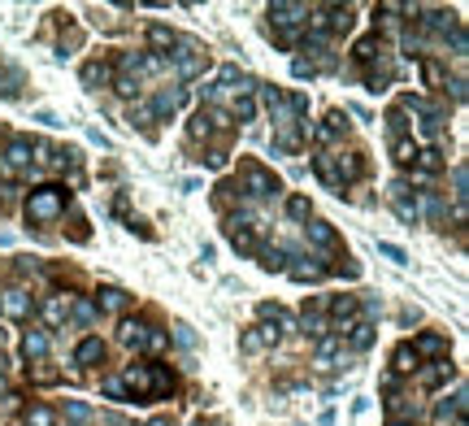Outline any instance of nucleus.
I'll return each instance as SVG.
<instances>
[{
  "mask_svg": "<svg viewBox=\"0 0 469 426\" xmlns=\"http://www.w3.org/2000/svg\"><path fill=\"white\" fill-rule=\"evenodd\" d=\"M18 87H22V79H18V74L0 70V92H5V96H18Z\"/></svg>",
  "mask_w": 469,
  "mask_h": 426,
  "instance_id": "obj_41",
  "label": "nucleus"
},
{
  "mask_svg": "<svg viewBox=\"0 0 469 426\" xmlns=\"http://www.w3.org/2000/svg\"><path fill=\"white\" fill-rule=\"evenodd\" d=\"M378 253L387 257V261H396V265H404L408 257H404V248H396V244H378Z\"/></svg>",
  "mask_w": 469,
  "mask_h": 426,
  "instance_id": "obj_43",
  "label": "nucleus"
},
{
  "mask_svg": "<svg viewBox=\"0 0 469 426\" xmlns=\"http://www.w3.org/2000/svg\"><path fill=\"white\" fill-rule=\"evenodd\" d=\"M148 331H152L148 322H122V344H126V348H135V353H139V348L148 344Z\"/></svg>",
  "mask_w": 469,
  "mask_h": 426,
  "instance_id": "obj_19",
  "label": "nucleus"
},
{
  "mask_svg": "<svg viewBox=\"0 0 469 426\" xmlns=\"http://www.w3.org/2000/svg\"><path fill=\"white\" fill-rule=\"evenodd\" d=\"M287 213H292L296 222H308L313 209H308V200H304V196H292V200H287Z\"/></svg>",
  "mask_w": 469,
  "mask_h": 426,
  "instance_id": "obj_34",
  "label": "nucleus"
},
{
  "mask_svg": "<svg viewBox=\"0 0 469 426\" xmlns=\"http://www.w3.org/2000/svg\"><path fill=\"white\" fill-rule=\"evenodd\" d=\"M426 209H430V222H443V200L434 192H426Z\"/></svg>",
  "mask_w": 469,
  "mask_h": 426,
  "instance_id": "obj_44",
  "label": "nucleus"
},
{
  "mask_svg": "<svg viewBox=\"0 0 469 426\" xmlns=\"http://www.w3.org/2000/svg\"><path fill=\"white\" fill-rule=\"evenodd\" d=\"M391 153H396L400 165H413V161H417V144H413L408 135H404V139H391Z\"/></svg>",
  "mask_w": 469,
  "mask_h": 426,
  "instance_id": "obj_27",
  "label": "nucleus"
},
{
  "mask_svg": "<svg viewBox=\"0 0 469 426\" xmlns=\"http://www.w3.org/2000/svg\"><path fill=\"white\" fill-rule=\"evenodd\" d=\"M408 348L417 353V361H422V357H434V361H439L443 353H448V339H443L439 331H422V335H417V339H413Z\"/></svg>",
  "mask_w": 469,
  "mask_h": 426,
  "instance_id": "obj_9",
  "label": "nucleus"
},
{
  "mask_svg": "<svg viewBox=\"0 0 469 426\" xmlns=\"http://www.w3.org/2000/svg\"><path fill=\"white\" fill-rule=\"evenodd\" d=\"M192 139H208V135H213V122H208V109H200L196 118H192Z\"/></svg>",
  "mask_w": 469,
  "mask_h": 426,
  "instance_id": "obj_29",
  "label": "nucleus"
},
{
  "mask_svg": "<svg viewBox=\"0 0 469 426\" xmlns=\"http://www.w3.org/2000/svg\"><path fill=\"white\" fill-rule=\"evenodd\" d=\"M352 57H356V61H365V65L382 61V39H378V35H365V39L352 48Z\"/></svg>",
  "mask_w": 469,
  "mask_h": 426,
  "instance_id": "obj_18",
  "label": "nucleus"
},
{
  "mask_svg": "<svg viewBox=\"0 0 469 426\" xmlns=\"http://www.w3.org/2000/svg\"><path fill=\"white\" fill-rule=\"evenodd\" d=\"M126 387V396H152V365H126V374L118 379Z\"/></svg>",
  "mask_w": 469,
  "mask_h": 426,
  "instance_id": "obj_6",
  "label": "nucleus"
},
{
  "mask_svg": "<svg viewBox=\"0 0 469 426\" xmlns=\"http://www.w3.org/2000/svg\"><path fill=\"white\" fill-rule=\"evenodd\" d=\"M230 113L239 118V122H252V118H256V100H252V92L234 96V100H230Z\"/></svg>",
  "mask_w": 469,
  "mask_h": 426,
  "instance_id": "obj_25",
  "label": "nucleus"
},
{
  "mask_svg": "<svg viewBox=\"0 0 469 426\" xmlns=\"http://www.w3.org/2000/svg\"><path fill=\"white\" fill-rule=\"evenodd\" d=\"M0 313L5 318H31L35 313V305H31V296H26L22 287H9V292H0Z\"/></svg>",
  "mask_w": 469,
  "mask_h": 426,
  "instance_id": "obj_7",
  "label": "nucleus"
},
{
  "mask_svg": "<svg viewBox=\"0 0 469 426\" xmlns=\"http://www.w3.org/2000/svg\"><path fill=\"white\" fill-rule=\"evenodd\" d=\"M313 170H318V179H322L326 187H339V174H334V161H330V153H318V157H313Z\"/></svg>",
  "mask_w": 469,
  "mask_h": 426,
  "instance_id": "obj_24",
  "label": "nucleus"
},
{
  "mask_svg": "<svg viewBox=\"0 0 469 426\" xmlns=\"http://www.w3.org/2000/svg\"><path fill=\"white\" fill-rule=\"evenodd\" d=\"M174 339H178L182 348H192V344H196V335H192V327H178V331H174Z\"/></svg>",
  "mask_w": 469,
  "mask_h": 426,
  "instance_id": "obj_47",
  "label": "nucleus"
},
{
  "mask_svg": "<svg viewBox=\"0 0 469 426\" xmlns=\"http://www.w3.org/2000/svg\"><path fill=\"white\" fill-rule=\"evenodd\" d=\"M452 57H465V27H452Z\"/></svg>",
  "mask_w": 469,
  "mask_h": 426,
  "instance_id": "obj_45",
  "label": "nucleus"
},
{
  "mask_svg": "<svg viewBox=\"0 0 469 426\" xmlns=\"http://www.w3.org/2000/svg\"><path fill=\"white\" fill-rule=\"evenodd\" d=\"M387 426H413V422H400V418H391V422H387Z\"/></svg>",
  "mask_w": 469,
  "mask_h": 426,
  "instance_id": "obj_51",
  "label": "nucleus"
},
{
  "mask_svg": "<svg viewBox=\"0 0 469 426\" xmlns=\"http://www.w3.org/2000/svg\"><path fill=\"white\" fill-rule=\"evenodd\" d=\"M270 18H274V31H296L300 22H308V5H296V0H274Z\"/></svg>",
  "mask_w": 469,
  "mask_h": 426,
  "instance_id": "obj_3",
  "label": "nucleus"
},
{
  "mask_svg": "<svg viewBox=\"0 0 469 426\" xmlns=\"http://www.w3.org/2000/svg\"><path fill=\"white\" fill-rule=\"evenodd\" d=\"M130 122H135V127H152L156 118H152V109H148V105H130Z\"/></svg>",
  "mask_w": 469,
  "mask_h": 426,
  "instance_id": "obj_39",
  "label": "nucleus"
},
{
  "mask_svg": "<svg viewBox=\"0 0 469 426\" xmlns=\"http://www.w3.org/2000/svg\"><path fill=\"white\" fill-rule=\"evenodd\" d=\"M0 391H5V374H0Z\"/></svg>",
  "mask_w": 469,
  "mask_h": 426,
  "instance_id": "obj_52",
  "label": "nucleus"
},
{
  "mask_svg": "<svg viewBox=\"0 0 469 426\" xmlns=\"http://www.w3.org/2000/svg\"><path fill=\"white\" fill-rule=\"evenodd\" d=\"M422 74H426V83H430V87H439V83H443V65H439L434 57H426V61H422Z\"/></svg>",
  "mask_w": 469,
  "mask_h": 426,
  "instance_id": "obj_36",
  "label": "nucleus"
},
{
  "mask_svg": "<svg viewBox=\"0 0 469 426\" xmlns=\"http://www.w3.org/2000/svg\"><path fill=\"white\" fill-rule=\"evenodd\" d=\"M165 348H170V335L152 327V331H148V344H144V353H152V357H156V353H165Z\"/></svg>",
  "mask_w": 469,
  "mask_h": 426,
  "instance_id": "obj_32",
  "label": "nucleus"
},
{
  "mask_svg": "<svg viewBox=\"0 0 469 426\" xmlns=\"http://www.w3.org/2000/svg\"><path fill=\"white\" fill-rule=\"evenodd\" d=\"M48 353V331H26V339H22V357L26 361H39Z\"/></svg>",
  "mask_w": 469,
  "mask_h": 426,
  "instance_id": "obj_20",
  "label": "nucleus"
},
{
  "mask_svg": "<svg viewBox=\"0 0 469 426\" xmlns=\"http://www.w3.org/2000/svg\"><path fill=\"white\" fill-rule=\"evenodd\" d=\"M448 379H452V365H448V357H439L434 365L417 370V383H422V387H439V383H448Z\"/></svg>",
  "mask_w": 469,
  "mask_h": 426,
  "instance_id": "obj_16",
  "label": "nucleus"
},
{
  "mask_svg": "<svg viewBox=\"0 0 469 426\" xmlns=\"http://www.w3.org/2000/svg\"><path fill=\"white\" fill-rule=\"evenodd\" d=\"M304 239L318 248V253H330V248H334V231L326 227V222H308V227H304Z\"/></svg>",
  "mask_w": 469,
  "mask_h": 426,
  "instance_id": "obj_17",
  "label": "nucleus"
},
{
  "mask_svg": "<svg viewBox=\"0 0 469 426\" xmlns=\"http://www.w3.org/2000/svg\"><path fill=\"white\" fill-rule=\"evenodd\" d=\"M100 391L109 396V400H130V396H126V387H122L118 379H104V383H100Z\"/></svg>",
  "mask_w": 469,
  "mask_h": 426,
  "instance_id": "obj_40",
  "label": "nucleus"
},
{
  "mask_svg": "<svg viewBox=\"0 0 469 426\" xmlns=\"http://www.w3.org/2000/svg\"><path fill=\"white\" fill-rule=\"evenodd\" d=\"M239 174H244L239 192H244V196H252V200H274V196L282 192L274 174H270L265 165H256V161H244V165H239Z\"/></svg>",
  "mask_w": 469,
  "mask_h": 426,
  "instance_id": "obj_2",
  "label": "nucleus"
},
{
  "mask_svg": "<svg viewBox=\"0 0 469 426\" xmlns=\"http://www.w3.org/2000/svg\"><path fill=\"white\" fill-rule=\"evenodd\" d=\"M96 309H104V313H122V309H130V296H126L122 287H100V292H96Z\"/></svg>",
  "mask_w": 469,
  "mask_h": 426,
  "instance_id": "obj_12",
  "label": "nucleus"
},
{
  "mask_svg": "<svg viewBox=\"0 0 469 426\" xmlns=\"http://www.w3.org/2000/svg\"><path fill=\"white\" fill-rule=\"evenodd\" d=\"M182 100H187V92H182V87H165V92H156V96H152V105H148V109H152V118H161V122H165V118H174V113L182 109Z\"/></svg>",
  "mask_w": 469,
  "mask_h": 426,
  "instance_id": "obj_8",
  "label": "nucleus"
},
{
  "mask_svg": "<svg viewBox=\"0 0 469 426\" xmlns=\"http://www.w3.org/2000/svg\"><path fill=\"white\" fill-rule=\"evenodd\" d=\"M391 209H396V218L408 222V227L422 222V205H417V196L408 192V183H391Z\"/></svg>",
  "mask_w": 469,
  "mask_h": 426,
  "instance_id": "obj_4",
  "label": "nucleus"
},
{
  "mask_svg": "<svg viewBox=\"0 0 469 426\" xmlns=\"http://www.w3.org/2000/svg\"><path fill=\"white\" fill-rule=\"evenodd\" d=\"M344 339H348V348H352V353H365V348H370L374 344V322H352V327L344 331Z\"/></svg>",
  "mask_w": 469,
  "mask_h": 426,
  "instance_id": "obj_13",
  "label": "nucleus"
},
{
  "mask_svg": "<svg viewBox=\"0 0 469 426\" xmlns=\"http://www.w3.org/2000/svg\"><path fill=\"white\" fill-rule=\"evenodd\" d=\"M292 74H296V79H313V74H318V65L304 61V57H296V61H292Z\"/></svg>",
  "mask_w": 469,
  "mask_h": 426,
  "instance_id": "obj_42",
  "label": "nucleus"
},
{
  "mask_svg": "<svg viewBox=\"0 0 469 426\" xmlns=\"http://www.w3.org/2000/svg\"><path fill=\"white\" fill-rule=\"evenodd\" d=\"M417 370H422V365H417V353L408 344H400L396 357H391V374H417Z\"/></svg>",
  "mask_w": 469,
  "mask_h": 426,
  "instance_id": "obj_21",
  "label": "nucleus"
},
{
  "mask_svg": "<svg viewBox=\"0 0 469 426\" xmlns=\"http://www.w3.org/2000/svg\"><path fill=\"white\" fill-rule=\"evenodd\" d=\"M113 92H118V96H135V92H139V79H130V74H118V79H113Z\"/></svg>",
  "mask_w": 469,
  "mask_h": 426,
  "instance_id": "obj_38",
  "label": "nucleus"
},
{
  "mask_svg": "<svg viewBox=\"0 0 469 426\" xmlns=\"http://www.w3.org/2000/svg\"><path fill=\"white\" fill-rule=\"evenodd\" d=\"M96 361H104V339L100 335H92L74 348V365H96Z\"/></svg>",
  "mask_w": 469,
  "mask_h": 426,
  "instance_id": "obj_15",
  "label": "nucleus"
},
{
  "mask_svg": "<svg viewBox=\"0 0 469 426\" xmlns=\"http://www.w3.org/2000/svg\"><path fill=\"white\" fill-rule=\"evenodd\" d=\"M65 418H70V422H87V418H92V409L83 405V400H65Z\"/></svg>",
  "mask_w": 469,
  "mask_h": 426,
  "instance_id": "obj_37",
  "label": "nucleus"
},
{
  "mask_svg": "<svg viewBox=\"0 0 469 426\" xmlns=\"http://www.w3.org/2000/svg\"><path fill=\"white\" fill-rule=\"evenodd\" d=\"M261 348H265V344H261V335L248 331V335H244V353H261Z\"/></svg>",
  "mask_w": 469,
  "mask_h": 426,
  "instance_id": "obj_46",
  "label": "nucleus"
},
{
  "mask_svg": "<svg viewBox=\"0 0 469 426\" xmlns=\"http://www.w3.org/2000/svg\"><path fill=\"white\" fill-rule=\"evenodd\" d=\"M65 213V192L61 187H35L26 196V222H35V227H48V222H57Z\"/></svg>",
  "mask_w": 469,
  "mask_h": 426,
  "instance_id": "obj_1",
  "label": "nucleus"
},
{
  "mask_svg": "<svg viewBox=\"0 0 469 426\" xmlns=\"http://www.w3.org/2000/svg\"><path fill=\"white\" fill-rule=\"evenodd\" d=\"M226 235L239 253H256V239H252V218L248 213H230L226 218Z\"/></svg>",
  "mask_w": 469,
  "mask_h": 426,
  "instance_id": "obj_5",
  "label": "nucleus"
},
{
  "mask_svg": "<svg viewBox=\"0 0 469 426\" xmlns=\"http://www.w3.org/2000/svg\"><path fill=\"white\" fill-rule=\"evenodd\" d=\"M204 161H208V165H213V170H222V165H226V153H222V148H213V153H208Z\"/></svg>",
  "mask_w": 469,
  "mask_h": 426,
  "instance_id": "obj_49",
  "label": "nucleus"
},
{
  "mask_svg": "<svg viewBox=\"0 0 469 426\" xmlns=\"http://www.w3.org/2000/svg\"><path fill=\"white\" fill-rule=\"evenodd\" d=\"M148 426H170V422H165V418H152V422H148Z\"/></svg>",
  "mask_w": 469,
  "mask_h": 426,
  "instance_id": "obj_50",
  "label": "nucleus"
},
{
  "mask_svg": "<svg viewBox=\"0 0 469 426\" xmlns=\"http://www.w3.org/2000/svg\"><path fill=\"white\" fill-rule=\"evenodd\" d=\"M322 274H326V270H322V265H308V257H304V265H292V279H296V283H318Z\"/></svg>",
  "mask_w": 469,
  "mask_h": 426,
  "instance_id": "obj_28",
  "label": "nucleus"
},
{
  "mask_svg": "<svg viewBox=\"0 0 469 426\" xmlns=\"http://www.w3.org/2000/svg\"><path fill=\"white\" fill-rule=\"evenodd\" d=\"M18 270H22V274H39V261H35V257H18Z\"/></svg>",
  "mask_w": 469,
  "mask_h": 426,
  "instance_id": "obj_48",
  "label": "nucleus"
},
{
  "mask_svg": "<svg viewBox=\"0 0 469 426\" xmlns=\"http://www.w3.org/2000/svg\"><path fill=\"white\" fill-rule=\"evenodd\" d=\"M65 313L78 322V327H92V322H96V305H92V300H70Z\"/></svg>",
  "mask_w": 469,
  "mask_h": 426,
  "instance_id": "obj_22",
  "label": "nucleus"
},
{
  "mask_svg": "<svg viewBox=\"0 0 469 426\" xmlns=\"http://www.w3.org/2000/svg\"><path fill=\"white\" fill-rule=\"evenodd\" d=\"M330 161H334V174H339V187L352 183V179H361V170H365L361 153H330Z\"/></svg>",
  "mask_w": 469,
  "mask_h": 426,
  "instance_id": "obj_10",
  "label": "nucleus"
},
{
  "mask_svg": "<svg viewBox=\"0 0 469 426\" xmlns=\"http://www.w3.org/2000/svg\"><path fill=\"white\" fill-rule=\"evenodd\" d=\"M304 331H308V335H318V339H322V335L330 331V322H326V318H322L318 309H313V313H304Z\"/></svg>",
  "mask_w": 469,
  "mask_h": 426,
  "instance_id": "obj_31",
  "label": "nucleus"
},
{
  "mask_svg": "<svg viewBox=\"0 0 469 426\" xmlns=\"http://www.w3.org/2000/svg\"><path fill=\"white\" fill-rule=\"evenodd\" d=\"M387 127H391V139H404L408 122H404V113H400V109H391V113H387Z\"/></svg>",
  "mask_w": 469,
  "mask_h": 426,
  "instance_id": "obj_35",
  "label": "nucleus"
},
{
  "mask_svg": "<svg viewBox=\"0 0 469 426\" xmlns=\"http://www.w3.org/2000/svg\"><path fill=\"white\" fill-rule=\"evenodd\" d=\"M322 22H326V31H334V35L352 31V5H330V9H322Z\"/></svg>",
  "mask_w": 469,
  "mask_h": 426,
  "instance_id": "obj_14",
  "label": "nucleus"
},
{
  "mask_svg": "<svg viewBox=\"0 0 469 426\" xmlns=\"http://www.w3.org/2000/svg\"><path fill=\"white\" fill-rule=\"evenodd\" d=\"M22 426H57V413H52L48 405H31L22 413Z\"/></svg>",
  "mask_w": 469,
  "mask_h": 426,
  "instance_id": "obj_23",
  "label": "nucleus"
},
{
  "mask_svg": "<svg viewBox=\"0 0 469 426\" xmlns=\"http://www.w3.org/2000/svg\"><path fill=\"white\" fill-rule=\"evenodd\" d=\"M83 83H109V65H104V61H87L83 65Z\"/></svg>",
  "mask_w": 469,
  "mask_h": 426,
  "instance_id": "obj_30",
  "label": "nucleus"
},
{
  "mask_svg": "<svg viewBox=\"0 0 469 426\" xmlns=\"http://www.w3.org/2000/svg\"><path fill=\"white\" fill-rule=\"evenodd\" d=\"M65 305H70L65 296H52L44 305V322H48V327H61V322H65Z\"/></svg>",
  "mask_w": 469,
  "mask_h": 426,
  "instance_id": "obj_26",
  "label": "nucleus"
},
{
  "mask_svg": "<svg viewBox=\"0 0 469 426\" xmlns=\"http://www.w3.org/2000/svg\"><path fill=\"white\" fill-rule=\"evenodd\" d=\"M261 265L265 270H287V253L282 248H265V253H261Z\"/></svg>",
  "mask_w": 469,
  "mask_h": 426,
  "instance_id": "obj_33",
  "label": "nucleus"
},
{
  "mask_svg": "<svg viewBox=\"0 0 469 426\" xmlns=\"http://www.w3.org/2000/svg\"><path fill=\"white\" fill-rule=\"evenodd\" d=\"M148 44L156 48V57H170V48H182V35L170 27H148Z\"/></svg>",
  "mask_w": 469,
  "mask_h": 426,
  "instance_id": "obj_11",
  "label": "nucleus"
}]
</instances>
